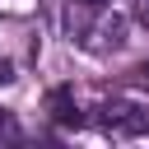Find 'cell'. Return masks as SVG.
Instances as JSON below:
<instances>
[{"mask_svg":"<svg viewBox=\"0 0 149 149\" xmlns=\"http://www.w3.org/2000/svg\"><path fill=\"white\" fill-rule=\"evenodd\" d=\"M98 126L107 135H149V102H102L98 107Z\"/></svg>","mask_w":149,"mask_h":149,"instance_id":"6da1fadb","label":"cell"},{"mask_svg":"<svg viewBox=\"0 0 149 149\" xmlns=\"http://www.w3.org/2000/svg\"><path fill=\"white\" fill-rule=\"evenodd\" d=\"M51 116H56L61 126H79V121H84L79 107H74V98H70V88H56V93H51Z\"/></svg>","mask_w":149,"mask_h":149,"instance_id":"7a4b0ae2","label":"cell"},{"mask_svg":"<svg viewBox=\"0 0 149 149\" xmlns=\"http://www.w3.org/2000/svg\"><path fill=\"white\" fill-rule=\"evenodd\" d=\"M9 79H14V65H9V61H0V84H9Z\"/></svg>","mask_w":149,"mask_h":149,"instance_id":"3957f363","label":"cell"},{"mask_svg":"<svg viewBox=\"0 0 149 149\" xmlns=\"http://www.w3.org/2000/svg\"><path fill=\"white\" fill-rule=\"evenodd\" d=\"M0 135H19V130H14V121H9V116H0Z\"/></svg>","mask_w":149,"mask_h":149,"instance_id":"277c9868","label":"cell"},{"mask_svg":"<svg viewBox=\"0 0 149 149\" xmlns=\"http://www.w3.org/2000/svg\"><path fill=\"white\" fill-rule=\"evenodd\" d=\"M135 14H140V19L149 23V0H135Z\"/></svg>","mask_w":149,"mask_h":149,"instance_id":"5b68a950","label":"cell"},{"mask_svg":"<svg viewBox=\"0 0 149 149\" xmlns=\"http://www.w3.org/2000/svg\"><path fill=\"white\" fill-rule=\"evenodd\" d=\"M140 79H149V61H144V65H140Z\"/></svg>","mask_w":149,"mask_h":149,"instance_id":"8992f818","label":"cell"}]
</instances>
